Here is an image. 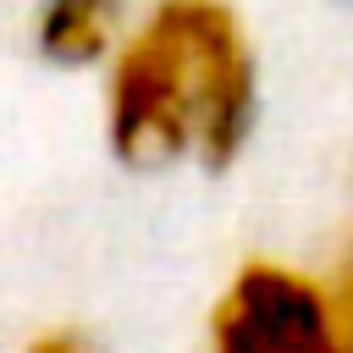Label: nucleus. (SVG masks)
<instances>
[{"label":"nucleus","instance_id":"nucleus-1","mask_svg":"<svg viewBox=\"0 0 353 353\" xmlns=\"http://www.w3.org/2000/svg\"><path fill=\"white\" fill-rule=\"evenodd\" d=\"M259 116V61L226 0H149L105 55V132L127 165H226Z\"/></svg>","mask_w":353,"mask_h":353},{"label":"nucleus","instance_id":"nucleus-2","mask_svg":"<svg viewBox=\"0 0 353 353\" xmlns=\"http://www.w3.org/2000/svg\"><path fill=\"white\" fill-rule=\"evenodd\" d=\"M210 353H353V342L320 276L254 259L215 303Z\"/></svg>","mask_w":353,"mask_h":353},{"label":"nucleus","instance_id":"nucleus-3","mask_svg":"<svg viewBox=\"0 0 353 353\" xmlns=\"http://www.w3.org/2000/svg\"><path fill=\"white\" fill-rule=\"evenodd\" d=\"M127 28V0H39V50L61 66H105Z\"/></svg>","mask_w":353,"mask_h":353},{"label":"nucleus","instance_id":"nucleus-4","mask_svg":"<svg viewBox=\"0 0 353 353\" xmlns=\"http://www.w3.org/2000/svg\"><path fill=\"white\" fill-rule=\"evenodd\" d=\"M28 353H83V342H77L72 331H50V336H39Z\"/></svg>","mask_w":353,"mask_h":353}]
</instances>
